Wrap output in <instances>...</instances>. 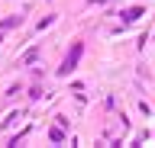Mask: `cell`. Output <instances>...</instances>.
<instances>
[{
    "label": "cell",
    "mask_w": 155,
    "mask_h": 148,
    "mask_svg": "<svg viewBox=\"0 0 155 148\" xmlns=\"http://www.w3.org/2000/svg\"><path fill=\"white\" fill-rule=\"evenodd\" d=\"M78 55H81V45H74V52L68 55V61H65V68H61V71H71V65L78 61Z\"/></svg>",
    "instance_id": "obj_1"
}]
</instances>
